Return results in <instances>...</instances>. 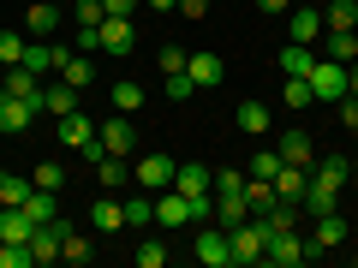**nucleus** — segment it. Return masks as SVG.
<instances>
[{
	"instance_id": "1",
	"label": "nucleus",
	"mask_w": 358,
	"mask_h": 268,
	"mask_svg": "<svg viewBox=\"0 0 358 268\" xmlns=\"http://www.w3.org/2000/svg\"><path fill=\"white\" fill-rule=\"evenodd\" d=\"M60 143H66V149H84L90 161H102V155H108V149H102V126H96V119H90L84 107L60 119Z\"/></svg>"
},
{
	"instance_id": "2",
	"label": "nucleus",
	"mask_w": 358,
	"mask_h": 268,
	"mask_svg": "<svg viewBox=\"0 0 358 268\" xmlns=\"http://www.w3.org/2000/svg\"><path fill=\"white\" fill-rule=\"evenodd\" d=\"M305 84H310V96H317L322 107H334L346 96V66L341 60H329V54H317V66L305 72Z\"/></svg>"
},
{
	"instance_id": "3",
	"label": "nucleus",
	"mask_w": 358,
	"mask_h": 268,
	"mask_svg": "<svg viewBox=\"0 0 358 268\" xmlns=\"http://www.w3.org/2000/svg\"><path fill=\"white\" fill-rule=\"evenodd\" d=\"M263 244H268L263 221H239V227H227V251H233V268H257V262H263Z\"/></svg>"
},
{
	"instance_id": "4",
	"label": "nucleus",
	"mask_w": 358,
	"mask_h": 268,
	"mask_svg": "<svg viewBox=\"0 0 358 268\" xmlns=\"http://www.w3.org/2000/svg\"><path fill=\"white\" fill-rule=\"evenodd\" d=\"M155 227H167V232H179V227H197V209H192V197L185 191H155Z\"/></svg>"
},
{
	"instance_id": "5",
	"label": "nucleus",
	"mask_w": 358,
	"mask_h": 268,
	"mask_svg": "<svg viewBox=\"0 0 358 268\" xmlns=\"http://www.w3.org/2000/svg\"><path fill=\"white\" fill-rule=\"evenodd\" d=\"M173 173H179V161L173 155H138V161H131V179H138L143 191H167V185H173Z\"/></svg>"
},
{
	"instance_id": "6",
	"label": "nucleus",
	"mask_w": 358,
	"mask_h": 268,
	"mask_svg": "<svg viewBox=\"0 0 358 268\" xmlns=\"http://www.w3.org/2000/svg\"><path fill=\"white\" fill-rule=\"evenodd\" d=\"M346 179H352V161H346V155H329V149H322L317 161H310V185H305V191H341Z\"/></svg>"
},
{
	"instance_id": "7",
	"label": "nucleus",
	"mask_w": 358,
	"mask_h": 268,
	"mask_svg": "<svg viewBox=\"0 0 358 268\" xmlns=\"http://www.w3.org/2000/svg\"><path fill=\"white\" fill-rule=\"evenodd\" d=\"M192 256L203 268H233V251H227V227H203L197 232V244H192Z\"/></svg>"
},
{
	"instance_id": "8",
	"label": "nucleus",
	"mask_w": 358,
	"mask_h": 268,
	"mask_svg": "<svg viewBox=\"0 0 358 268\" xmlns=\"http://www.w3.org/2000/svg\"><path fill=\"white\" fill-rule=\"evenodd\" d=\"M263 262H275V268H299V262H310V251H305V239H299V232H275V239L263 244Z\"/></svg>"
},
{
	"instance_id": "9",
	"label": "nucleus",
	"mask_w": 358,
	"mask_h": 268,
	"mask_svg": "<svg viewBox=\"0 0 358 268\" xmlns=\"http://www.w3.org/2000/svg\"><path fill=\"white\" fill-rule=\"evenodd\" d=\"M341 244H346V221L334 215V209H329V215H317V227H310L305 251H310V256H322V251H341Z\"/></svg>"
},
{
	"instance_id": "10",
	"label": "nucleus",
	"mask_w": 358,
	"mask_h": 268,
	"mask_svg": "<svg viewBox=\"0 0 358 268\" xmlns=\"http://www.w3.org/2000/svg\"><path fill=\"white\" fill-rule=\"evenodd\" d=\"M36 114H42L36 102H18V96H6V89H0V131H6V137L30 131V126H36Z\"/></svg>"
},
{
	"instance_id": "11",
	"label": "nucleus",
	"mask_w": 358,
	"mask_h": 268,
	"mask_svg": "<svg viewBox=\"0 0 358 268\" xmlns=\"http://www.w3.org/2000/svg\"><path fill=\"white\" fill-rule=\"evenodd\" d=\"M60 60H66V48H54L48 36H30V42H24V60H18V66H30L36 77H48V72H60Z\"/></svg>"
},
{
	"instance_id": "12",
	"label": "nucleus",
	"mask_w": 358,
	"mask_h": 268,
	"mask_svg": "<svg viewBox=\"0 0 358 268\" xmlns=\"http://www.w3.org/2000/svg\"><path fill=\"white\" fill-rule=\"evenodd\" d=\"M78 102H84V89H72L66 77H54V84H42V114L66 119V114H78Z\"/></svg>"
},
{
	"instance_id": "13",
	"label": "nucleus",
	"mask_w": 358,
	"mask_h": 268,
	"mask_svg": "<svg viewBox=\"0 0 358 268\" xmlns=\"http://www.w3.org/2000/svg\"><path fill=\"white\" fill-rule=\"evenodd\" d=\"M60 232H66V221H60V215L42 221V227L30 232V256H36V268H42V262H60Z\"/></svg>"
},
{
	"instance_id": "14",
	"label": "nucleus",
	"mask_w": 358,
	"mask_h": 268,
	"mask_svg": "<svg viewBox=\"0 0 358 268\" xmlns=\"http://www.w3.org/2000/svg\"><path fill=\"white\" fill-rule=\"evenodd\" d=\"M102 149H108V155H126V161H131V149H138V131H131V114H114V119L102 126Z\"/></svg>"
},
{
	"instance_id": "15",
	"label": "nucleus",
	"mask_w": 358,
	"mask_h": 268,
	"mask_svg": "<svg viewBox=\"0 0 358 268\" xmlns=\"http://www.w3.org/2000/svg\"><path fill=\"white\" fill-rule=\"evenodd\" d=\"M102 54H131V42H138V30H131V18H120V13H108L102 24Z\"/></svg>"
},
{
	"instance_id": "16",
	"label": "nucleus",
	"mask_w": 358,
	"mask_h": 268,
	"mask_svg": "<svg viewBox=\"0 0 358 268\" xmlns=\"http://www.w3.org/2000/svg\"><path fill=\"white\" fill-rule=\"evenodd\" d=\"M0 89H6V96H18V102H36V107H42V77L30 72V66H6Z\"/></svg>"
},
{
	"instance_id": "17",
	"label": "nucleus",
	"mask_w": 358,
	"mask_h": 268,
	"mask_svg": "<svg viewBox=\"0 0 358 268\" xmlns=\"http://www.w3.org/2000/svg\"><path fill=\"white\" fill-rule=\"evenodd\" d=\"M173 191H185V197H209V191H215V173H209L203 161H179Z\"/></svg>"
},
{
	"instance_id": "18",
	"label": "nucleus",
	"mask_w": 358,
	"mask_h": 268,
	"mask_svg": "<svg viewBox=\"0 0 358 268\" xmlns=\"http://www.w3.org/2000/svg\"><path fill=\"white\" fill-rule=\"evenodd\" d=\"M287 42H322V13H310V6H293L287 13Z\"/></svg>"
},
{
	"instance_id": "19",
	"label": "nucleus",
	"mask_w": 358,
	"mask_h": 268,
	"mask_svg": "<svg viewBox=\"0 0 358 268\" xmlns=\"http://www.w3.org/2000/svg\"><path fill=\"white\" fill-rule=\"evenodd\" d=\"M305 185H310V167L281 161V173H275V197H281V203H305Z\"/></svg>"
},
{
	"instance_id": "20",
	"label": "nucleus",
	"mask_w": 358,
	"mask_h": 268,
	"mask_svg": "<svg viewBox=\"0 0 358 268\" xmlns=\"http://www.w3.org/2000/svg\"><path fill=\"white\" fill-rule=\"evenodd\" d=\"M90 227H96V232H120V227H126V203H120L114 191H108L102 203H90Z\"/></svg>"
},
{
	"instance_id": "21",
	"label": "nucleus",
	"mask_w": 358,
	"mask_h": 268,
	"mask_svg": "<svg viewBox=\"0 0 358 268\" xmlns=\"http://www.w3.org/2000/svg\"><path fill=\"white\" fill-rule=\"evenodd\" d=\"M281 161H293V167H310L317 161V143H310V131H281Z\"/></svg>"
},
{
	"instance_id": "22",
	"label": "nucleus",
	"mask_w": 358,
	"mask_h": 268,
	"mask_svg": "<svg viewBox=\"0 0 358 268\" xmlns=\"http://www.w3.org/2000/svg\"><path fill=\"white\" fill-rule=\"evenodd\" d=\"M54 24H60V0H30V13H24L30 36H54Z\"/></svg>"
},
{
	"instance_id": "23",
	"label": "nucleus",
	"mask_w": 358,
	"mask_h": 268,
	"mask_svg": "<svg viewBox=\"0 0 358 268\" xmlns=\"http://www.w3.org/2000/svg\"><path fill=\"white\" fill-rule=\"evenodd\" d=\"M322 54L341 60V66H352L358 60V30H322Z\"/></svg>"
},
{
	"instance_id": "24",
	"label": "nucleus",
	"mask_w": 358,
	"mask_h": 268,
	"mask_svg": "<svg viewBox=\"0 0 358 268\" xmlns=\"http://www.w3.org/2000/svg\"><path fill=\"white\" fill-rule=\"evenodd\" d=\"M24 215H30V227L54 221V215H60V191H42V185H30V197H24Z\"/></svg>"
},
{
	"instance_id": "25",
	"label": "nucleus",
	"mask_w": 358,
	"mask_h": 268,
	"mask_svg": "<svg viewBox=\"0 0 358 268\" xmlns=\"http://www.w3.org/2000/svg\"><path fill=\"white\" fill-rule=\"evenodd\" d=\"M30 215L24 209H0V244H30Z\"/></svg>"
},
{
	"instance_id": "26",
	"label": "nucleus",
	"mask_w": 358,
	"mask_h": 268,
	"mask_svg": "<svg viewBox=\"0 0 358 268\" xmlns=\"http://www.w3.org/2000/svg\"><path fill=\"white\" fill-rule=\"evenodd\" d=\"M60 77H66L72 89H90V84H96V60H90V54H66V60H60Z\"/></svg>"
},
{
	"instance_id": "27",
	"label": "nucleus",
	"mask_w": 358,
	"mask_h": 268,
	"mask_svg": "<svg viewBox=\"0 0 358 268\" xmlns=\"http://www.w3.org/2000/svg\"><path fill=\"white\" fill-rule=\"evenodd\" d=\"M185 72H192L197 89H215V84H221V54H192V60H185Z\"/></svg>"
},
{
	"instance_id": "28",
	"label": "nucleus",
	"mask_w": 358,
	"mask_h": 268,
	"mask_svg": "<svg viewBox=\"0 0 358 268\" xmlns=\"http://www.w3.org/2000/svg\"><path fill=\"white\" fill-rule=\"evenodd\" d=\"M233 126H239L245 137H263V131H268V102H239V114H233Z\"/></svg>"
},
{
	"instance_id": "29",
	"label": "nucleus",
	"mask_w": 358,
	"mask_h": 268,
	"mask_svg": "<svg viewBox=\"0 0 358 268\" xmlns=\"http://www.w3.org/2000/svg\"><path fill=\"white\" fill-rule=\"evenodd\" d=\"M96 179H102V191H120L131 179V161L126 155H102V161H96Z\"/></svg>"
},
{
	"instance_id": "30",
	"label": "nucleus",
	"mask_w": 358,
	"mask_h": 268,
	"mask_svg": "<svg viewBox=\"0 0 358 268\" xmlns=\"http://www.w3.org/2000/svg\"><path fill=\"white\" fill-rule=\"evenodd\" d=\"M275 60H281V72H287V77H305L310 66H317V54H310L305 42H287V48L275 54Z\"/></svg>"
},
{
	"instance_id": "31",
	"label": "nucleus",
	"mask_w": 358,
	"mask_h": 268,
	"mask_svg": "<svg viewBox=\"0 0 358 268\" xmlns=\"http://www.w3.org/2000/svg\"><path fill=\"white\" fill-rule=\"evenodd\" d=\"M358 24V0H329L322 6V30H352Z\"/></svg>"
},
{
	"instance_id": "32",
	"label": "nucleus",
	"mask_w": 358,
	"mask_h": 268,
	"mask_svg": "<svg viewBox=\"0 0 358 268\" xmlns=\"http://www.w3.org/2000/svg\"><path fill=\"white\" fill-rule=\"evenodd\" d=\"M90 256H96V251H90V239H84V232H72V227H66V232H60V262H72V268H84Z\"/></svg>"
},
{
	"instance_id": "33",
	"label": "nucleus",
	"mask_w": 358,
	"mask_h": 268,
	"mask_svg": "<svg viewBox=\"0 0 358 268\" xmlns=\"http://www.w3.org/2000/svg\"><path fill=\"white\" fill-rule=\"evenodd\" d=\"M24 197H30V179L0 173V209H24Z\"/></svg>"
},
{
	"instance_id": "34",
	"label": "nucleus",
	"mask_w": 358,
	"mask_h": 268,
	"mask_svg": "<svg viewBox=\"0 0 358 268\" xmlns=\"http://www.w3.org/2000/svg\"><path fill=\"white\" fill-rule=\"evenodd\" d=\"M114 107H120V114H138V107H143V84H138V77H120V84H114Z\"/></svg>"
},
{
	"instance_id": "35",
	"label": "nucleus",
	"mask_w": 358,
	"mask_h": 268,
	"mask_svg": "<svg viewBox=\"0 0 358 268\" xmlns=\"http://www.w3.org/2000/svg\"><path fill=\"white\" fill-rule=\"evenodd\" d=\"M126 227H155V197H131L126 203Z\"/></svg>"
},
{
	"instance_id": "36",
	"label": "nucleus",
	"mask_w": 358,
	"mask_h": 268,
	"mask_svg": "<svg viewBox=\"0 0 358 268\" xmlns=\"http://www.w3.org/2000/svg\"><path fill=\"white\" fill-rule=\"evenodd\" d=\"M251 179H275L281 173V149H263V155H251V167H245Z\"/></svg>"
},
{
	"instance_id": "37",
	"label": "nucleus",
	"mask_w": 358,
	"mask_h": 268,
	"mask_svg": "<svg viewBox=\"0 0 358 268\" xmlns=\"http://www.w3.org/2000/svg\"><path fill=\"white\" fill-rule=\"evenodd\" d=\"M30 185H42V191H60V185H66V167H60V161H36V179H30Z\"/></svg>"
},
{
	"instance_id": "38",
	"label": "nucleus",
	"mask_w": 358,
	"mask_h": 268,
	"mask_svg": "<svg viewBox=\"0 0 358 268\" xmlns=\"http://www.w3.org/2000/svg\"><path fill=\"white\" fill-rule=\"evenodd\" d=\"M192 96H197L192 72H167V102H192Z\"/></svg>"
},
{
	"instance_id": "39",
	"label": "nucleus",
	"mask_w": 358,
	"mask_h": 268,
	"mask_svg": "<svg viewBox=\"0 0 358 268\" xmlns=\"http://www.w3.org/2000/svg\"><path fill=\"white\" fill-rule=\"evenodd\" d=\"M24 42H30V36H13V30H0V66H18V60H24Z\"/></svg>"
},
{
	"instance_id": "40",
	"label": "nucleus",
	"mask_w": 358,
	"mask_h": 268,
	"mask_svg": "<svg viewBox=\"0 0 358 268\" xmlns=\"http://www.w3.org/2000/svg\"><path fill=\"white\" fill-rule=\"evenodd\" d=\"M287 107H317V96H310V84L305 77H287V96H281Z\"/></svg>"
},
{
	"instance_id": "41",
	"label": "nucleus",
	"mask_w": 358,
	"mask_h": 268,
	"mask_svg": "<svg viewBox=\"0 0 358 268\" xmlns=\"http://www.w3.org/2000/svg\"><path fill=\"white\" fill-rule=\"evenodd\" d=\"M0 268H36L30 244H0Z\"/></svg>"
},
{
	"instance_id": "42",
	"label": "nucleus",
	"mask_w": 358,
	"mask_h": 268,
	"mask_svg": "<svg viewBox=\"0 0 358 268\" xmlns=\"http://www.w3.org/2000/svg\"><path fill=\"white\" fill-rule=\"evenodd\" d=\"M162 262H167V244L162 239H143L138 244V268H162Z\"/></svg>"
},
{
	"instance_id": "43",
	"label": "nucleus",
	"mask_w": 358,
	"mask_h": 268,
	"mask_svg": "<svg viewBox=\"0 0 358 268\" xmlns=\"http://www.w3.org/2000/svg\"><path fill=\"white\" fill-rule=\"evenodd\" d=\"M334 203H341V191H305V209H310V215H329Z\"/></svg>"
},
{
	"instance_id": "44",
	"label": "nucleus",
	"mask_w": 358,
	"mask_h": 268,
	"mask_svg": "<svg viewBox=\"0 0 358 268\" xmlns=\"http://www.w3.org/2000/svg\"><path fill=\"white\" fill-rule=\"evenodd\" d=\"M221 191H245V173H239V167H221V173H215V197Z\"/></svg>"
},
{
	"instance_id": "45",
	"label": "nucleus",
	"mask_w": 358,
	"mask_h": 268,
	"mask_svg": "<svg viewBox=\"0 0 358 268\" xmlns=\"http://www.w3.org/2000/svg\"><path fill=\"white\" fill-rule=\"evenodd\" d=\"M102 18H108L102 0H78V24H102Z\"/></svg>"
},
{
	"instance_id": "46",
	"label": "nucleus",
	"mask_w": 358,
	"mask_h": 268,
	"mask_svg": "<svg viewBox=\"0 0 358 268\" xmlns=\"http://www.w3.org/2000/svg\"><path fill=\"white\" fill-rule=\"evenodd\" d=\"M185 60H192L185 48H162V60H155V66H162V72H185Z\"/></svg>"
},
{
	"instance_id": "47",
	"label": "nucleus",
	"mask_w": 358,
	"mask_h": 268,
	"mask_svg": "<svg viewBox=\"0 0 358 268\" xmlns=\"http://www.w3.org/2000/svg\"><path fill=\"white\" fill-rule=\"evenodd\" d=\"M179 18H209V0H179Z\"/></svg>"
},
{
	"instance_id": "48",
	"label": "nucleus",
	"mask_w": 358,
	"mask_h": 268,
	"mask_svg": "<svg viewBox=\"0 0 358 268\" xmlns=\"http://www.w3.org/2000/svg\"><path fill=\"white\" fill-rule=\"evenodd\" d=\"M257 13H293V0H257Z\"/></svg>"
},
{
	"instance_id": "49",
	"label": "nucleus",
	"mask_w": 358,
	"mask_h": 268,
	"mask_svg": "<svg viewBox=\"0 0 358 268\" xmlns=\"http://www.w3.org/2000/svg\"><path fill=\"white\" fill-rule=\"evenodd\" d=\"M108 13H120V18H131V6H138V0H102Z\"/></svg>"
},
{
	"instance_id": "50",
	"label": "nucleus",
	"mask_w": 358,
	"mask_h": 268,
	"mask_svg": "<svg viewBox=\"0 0 358 268\" xmlns=\"http://www.w3.org/2000/svg\"><path fill=\"white\" fill-rule=\"evenodd\" d=\"M346 96L358 102V66H346Z\"/></svg>"
},
{
	"instance_id": "51",
	"label": "nucleus",
	"mask_w": 358,
	"mask_h": 268,
	"mask_svg": "<svg viewBox=\"0 0 358 268\" xmlns=\"http://www.w3.org/2000/svg\"><path fill=\"white\" fill-rule=\"evenodd\" d=\"M143 6H155V13H179V0H143Z\"/></svg>"
},
{
	"instance_id": "52",
	"label": "nucleus",
	"mask_w": 358,
	"mask_h": 268,
	"mask_svg": "<svg viewBox=\"0 0 358 268\" xmlns=\"http://www.w3.org/2000/svg\"><path fill=\"white\" fill-rule=\"evenodd\" d=\"M352 179H358V161H352Z\"/></svg>"
},
{
	"instance_id": "53",
	"label": "nucleus",
	"mask_w": 358,
	"mask_h": 268,
	"mask_svg": "<svg viewBox=\"0 0 358 268\" xmlns=\"http://www.w3.org/2000/svg\"><path fill=\"white\" fill-rule=\"evenodd\" d=\"M60 6H66V0H60Z\"/></svg>"
}]
</instances>
